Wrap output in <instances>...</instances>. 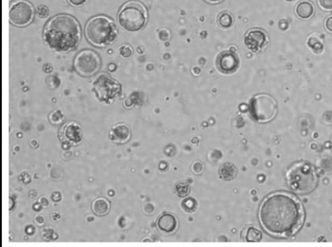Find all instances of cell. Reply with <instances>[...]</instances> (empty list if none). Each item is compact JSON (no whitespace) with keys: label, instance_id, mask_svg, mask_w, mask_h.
Returning a JSON list of instances; mask_svg holds the SVG:
<instances>
[{"label":"cell","instance_id":"22","mask_svg":"<svg viewBox=\"0 0 332 247\" xmlns=\"http://www.w3.org/2000/svg\"><path fill=\"white\" fill-rule=\"evenodd\" d=\"M318 4L323 11H332V0H318Z\"/></svg>","mask_w":332,"mask_h":247},{"label":"cell","instance_id":"27","mask_svg":"<svg viewBox=\"0 0 332 247\" xmlns=\"http://www.w3.org/2000/svg\"><path fill=\"white\" fill-rule=\"evenodd\" d=\"M87 1V0H67L70 5L75 6V7L83 5Z\"/></svg>","mask_w":332,"mask_h":247},{"label":"cell","instance_id":"4","mask_svg":"<svg viewBox=\"0 0 332 247\" xmlns=\"http://www.w3.org/2000/svg\"><path fill=\"white\" fill-rule=\"evenodd\" d=\"M85 37L89 43L96 47H105L114 43L118 30L114 21L106 16L91 18L85 27Z\"/></svg>","mask_w":332,"mask_h":247},{"label":"cell","instance_id":"12","mask_svg":"<svg viewBox=\"0 0 332 247\" xmlns=\"http://www.w3.org/2000/svg\"><path fill=\"white\" fill-rule=\"evenodd\" d=\"M111 138L114 142L124 143L129 141L131 137V131L127 125L123 123L117 124L112 127L110 133Z\"/></svg>","mask_w":332,"mask_h":247},{"label":"cell","instance_id":"29","mask_svg":"<svg viewBox=\"0 0 332 247\" xmlns=\"http://www.w3.org/2000/svg\"><path fill=\"white\" fill-rule=\"evenodd\" d=\"M285 1H288V2H291V1H294V0H285Z\"/></svg>","mask_w":332,"mask_h":247},{"label":"cell","instance_id":"11","mask_svg":"<svg viewBox=\"0 0 332 247\" xmlns=\"http://www.w3.org/2000/svg\"><path fill=\"white\" fill-rule=\"evenodd\" d=\"M239 64L238 55L231 51H222L219 54L216 60L218 69L223 73L235 72L239 67Z\"/></svg>","mask_w":332,"mask_h":247},{"label":"cell","instance_id":"8","mask_svg":"<svg viewBox=\"0 0 332 247\" xmlns=\"http://www.w3.org/2000/svg\"><path fill=\"white\" fill-rule=\"evenodd\" d=\"M34 8L25 0H17L9 9L10 23L14 26L23 27L30 24L34 18Z\"/></svg>","mask_w":332,"mask_h":247},{"label":"cell","instance_id":"26","mask_svg":"<svg viewBox=\"0 0 332 247\" xmlns=\"http://www.w3.org/2000/svg\"><path fill=\"white\" fill-rule=\"evenodd\" d=\"M193 171L196 173H200L203 169V165L200 164V162H197L193 165Z\"/></svg>","mask_w":332,"mask_h":247},{"label":"cell","instance_id":"10","mask_svg":"<svg viewBox=\"0 0 332 247\" xmlns=\"http://www.w3.org/2000/svg\"><path fill=\"white\" fill-rule=\"evenodd\" d=\"M244 45L252 53L262 51L269 43V38L265 31L259 28H253L246 32Z\"/></svg>","mask_w":332,"mask_h":247},{"label":"cell","instance_id":"1","mask_svg":"<svg viewBox=\"0 0 332 247\" xmlns=\"http://www.w3.org/2000/svg\"><path fill=\"white\" fill-rule=\"evenodd\" d=\"M262 228L272 236L290 238L301 230L305 221V211L295 195L276 192L262 201L258 213Z\"/></svg>","mask_w":332,"mask_h":247},{"label":"cell","instance_id":"9","mask_svg":"<svg viewBox=\"0 0 332 247\" xmlns=\"http://www.w3.org/2000/svg\"><path fill=\"white\" fill-rule=\"evenodd\" d=\"M93 91L101 101H109L120 94L121 86L105 73H101L92 83Z\"/></svg>","mask_w":332,"mask_h":247},{"label":"cell","instance_id":"20","mask_svg":"<svg viewBox=\"0 0 332 247\" xmlns=\"http://www.w3.org/2000/svg\"><path fill=\"white\" fill-rule=\"evenodd\" d=\"M177 194L180 197H185L190 193V186L186 183H179L176 188Z\"/></svg>","mask_w":332,"mask_h":247},{"label":"cell","instance_id":"2","mask_svg":"<svg viewBox=\"0 0 332 247\" xmlns=\"http://www.w3.org/2000/svg\"><path fill=\"white\" fill-rule=\"evenodd\" d=\"M43 38L45 44L53 50L61 53L69 52L76 48L80 43V24L72 16H55L45 24Z\"/></svg>","mask_w":332,"mask_h":247},{"label":"cell","instance_id":"5","mask_svg":"<svg viewBox=\"0 0 332 247\" xmlns=\"http://www.w3.org/2000/svg\"><path fill=\"white\" fill-rule=\"evenodd\" d=\"M121 27L128 31H138L148 22V13L142 2L132 0L125 3L118 16Z\"/></svg>","mask_w":332,"mask_h":247},{"label":"cell","instance_id":"7","mask_svg":"<svg viewBox=\"0 0 332 247\" xmlns=\"http://www.w3.org/2000/svg\"><path fill=\"white\" fill-rule=\"evenodd\" d=\"M100 57L95 51L84 49L75 56L73 67L81 76L89 77L96 74L100 69Z\"/></svg>","mask_w":332,"mask_h":247},{"label":"cell","instance_id":"28","mask_svg":"<svg viewBox=\"0 0 332 247\" xmlns=\"http://www.w3.org/2000/svg\"><path fill=\"white\" fill-rule=\"evenodd\" d=\"M205 1L210 4H218L221 3V2H222V1H224V0H205Z\"/></svg>","mask_w":332,"mask_h":247},{"label":"cell","instance_id":"3","mask_svg":"<svg viewBox=\"0 0 332 247\" xmlns=\"http://www.w3.org/2000/svg\"><path fill=\"white\" fill-rule=\"evenodd\" d=\"M290 190L298 195H308L317 188L319 176L315 167L305 161L294 163L286 173Z\"/></svg>","mask_w":332,"mask_h":247},{"label":"cell","instance_id":"23","mask_svg":"<svg viewBox=\"0 0 332 247\" xmlns=\"http://www.w3.org/2000/svg\"><path fill=\"white\" fill-rule=\"evenodd\" d=\"M120 53L121 57L129 58L133 54V49L130 45H123L120 47Z\"/></svg>","mask_w":332,"mask_h":247},{"label":"cell","instance_id":"17","mask_svg":"<svg viewBox=\"0 0 332 247\" xmlns=\"http://www.w3.org/2000/svg\"><path fill=\"white\" fill-rule=\"evenodd\" d=\"M219 174L224 180H230L237 174V169L234 164L226 163L220 167Z\"/></svg>","mask_w":332,"mask_h":247},{"label":"cell","instance_id":"24","mask_svg":"<svg viewBox=\"0 0 332 247\" xmlns=\"http://www.w3.org/2000/svg\"><path fill=\"white\" fill-rule=\"evenodd\" d=\"M49 11L48 8L45 5H39L37 7V14L38 17L44 19V18L47 17L49 15Z\"/></svg>","mask_w":332,"mask_h":247},{"label":"cell","instance_id":"25","mask_svg":"<svg viewBox=\"0 0 332 247\" xmlns=\"http://www.w3.org/2000/svg\"><path fill=\"white\" fill-rule=\"evenodd\" d=\"M325 29L329 33H332V16L328 17L325 23Z\"/></svg>","mask_w":332,"mask_h":247},{"label":"cell","instance_id":"15","mask_svg":"<svg viewBox=\"0 0 332 247\" xmlns=\"http://www.w3.org/2000/svg\"><path fill=\"white\" fill-rule=\"evenodd\" d=\"M295 13L300 19L308 20L311 19L315 13V7L311 2L304 0L297 4Z\"/></svg>","mask_w":332,"mask_h":247},{"label":"cell","instance_id":"13","mask_svg":"<svg viewBox=\"0 0 332 247\" xmlns=\"http://www.w3.org/2000/svg\"><path fill=\"white\" fill-rule=\"evenodd\" d=\"M60 135L66 140L77 141L81 139V128L78 123L71 121L63 125L60 129Z\"/></svg>","mask_w":332,"mask_h":247},{"label":"cell","instance_id":"30","mask_svg":"<svg viewBox=\"0 0 332 247\" xmlns=\"http://www.w3.org/2000/svg\"><path fill=\"white\" fill-rule=\"evenodd\" d=\"M331 142H332V138Z\"/></svg>","mask_w":332,"mask_h":247},{"label":"cell","instance_id":"6","mask_svg":"<svg viewBox=\"0 0 332 247\" xmlns=\"http://www.w3.org/2000/svg\"><path fill=\"white\" fill-rule=\"evenodd\" d=\"M250 111L252 118L257 122H270L277 114V101L268 93H258L250 101Z\"/></svg>","mask_w":332,"mask_h":247},{"label":"cell","instance_id":"16","mask_svg":"<svg viewBox=\"0 0 332 247\" xmlns=\"http://www.w3.org/2000/svg\"><path fill=\"white\" fill-rule=\"evenodd\" d=\"M110 203L104 198L95 199L92 203V211L95 215L98 216H103L107 215L110 211Z\"/></svg>","mask_w":332,"mask_h":247},{"label":"cell","instance_id":"21","mask_svg":"<svg viewBox=\"0 0 332 247\" xmlns=\"http://www.w3.org/2000/svg\"><path fill=\"white\" fill-rule=\"evenodd\" d=\"M49 119L53 124H57L63 120V114L60 111H55L49 115Z\"/></svg>","mask_w":332,"mask_h":247},{"label":"cell","instance_id":"14","mask_svg":"<svg viewBox=\"0 0 332 247\" xmlns=\"http://www.w3.org/2000/svg\"><path fill=\"white\" fill-rule=\"evenodd\" d=\"M157 226L162 232L170 234L176 230L177 221L172 214H164L158 218Z\"/></svg>","mask_w":332,"mask_h":247},{"label":"cell","instance_id":"19","mask_svg":"<svg viewBox=\"0 0 332 247\" xmlns=\"http://www.w3.org/2000/svg\"><path fill=\"white\" fill-rule=\"evenodd\" d=\"M262 239L261 231L254 227H250L246 233V240L248 242H259Z\"/></svg>","mask_w":332,"mask_h":247},{"label":"cell","instance_id":"18","mask_svg":"<svg viewBox=\"0 0 332 247\" xmlns=\"http://www.w3.org/2000/svg\"><path fill=\"white\" fill-rule=\"evenodd\" d=\"M218 22L219 25L223 28L231 27L234 23V17L230 12L224 11L219 15Z\"/></svg>","mask_w":332,"mask_h":247}]
</instances>
